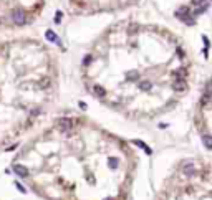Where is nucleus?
Returning <instances> with one entry per match:
<instances>
[{"mask_svg":"<svg viewBox=\"0 0 212 200\" xmlns=\"http://www.w3.org/2000/svg\"><path fill=\"white\" fill-rule=\"evenodd\" d=\"M204 3H207L206 0H192V5H204Z\"/></svg>","mask_w":212,"mask_h":200,"instance_id":"nucleus-14","label":"nucleus"},{"mask_svg":"<svg viewBox=\"0 0 212 200\" xmlns=\"http://www.w3.org/2000/svg\"><path fill=\"white\" fill-rule=\"evenodd\" d=\"M48 84H50V78H43L40 83V86L41 88H48Z\"/></svg>","mask_w":212,"mask_h":200,"instance_id":"nucleus-12","label":"nucleus"},{"mask_svg":"<svg viewBox=\"0 0 212 200\" xmlns=\"http://www.w3.org/2000/svg\"><path fill=\"white\" fill-rule=\"evenodd\" d=\"M139 88L143 89V91H148V89H151V83L149 81H143L139 84Z\"/></svg>","mask_w":212,"mask_h":200,"instance_id":"nucleus-11","label":"nucleus"},{"mask_svg":"<svg viewBox=\"0 0 212 200\" xmlns=\"http://www.w3.org/2000/svg\"><path fill=\"white\" fill-rule=\"evenodd\" d=\"M17 185V189H18V190H20V192H25V189H23V187H22V185L20 184H15Z\"/></svg>","mask_w":212,"mask_h":200,"instance_id":"nucleus-16","label":"nucleus"},{"mask_svg":"<svg viewBox=\"0 0 212 200\" xmlns=\"http://www.w3.org/2000/svg\"><path fill=\"white\" fill-rule=\"evenodd\" d=\"M204 144H206V147L212 149V136H204Z\"/></svg>","mask_w":212,"mask_h":200,"instance_id":"nucleus-9","label":"nucleus"},{"mask_svg":"<svg viewBox=\"0 0 212 200\" xmlns=\"http://www.w3.org/2000/svg\"><path fill=\"white\" fill-rule=\"evenodd\" d=\"M12 20H13V23H17V25H23L27 22L25 12L22 10V8H15V10L12 12Z\"/></svg>","mask_w":212,"mask_h":200,"instance_id":"nucleus-1","label":"nucleus"},{"mask_svg":"<svg viewBox=\"0 0 212 200\" xmlns=\"http://www.w3.org/2000/svg\"><path fill=\"white\" fill-rule=\"evenodd\" d=\"M207 8H209V5H207V3H204V5H201V7H199V8H196V10H194V17H196V15H201V13H204V12H206Z\"/></svg>","mask_w":212,"mask_h":200,"instance_id":"nucleus-8","label":"nucleus"},{"mask_svg":"<svg viewBox=\"0 0 212 200\" xmlns=\"http://www.w3.org/2000/svg\"><path fill=\"white\" fill-rule=\"evenodd\" d=\"M90 61H91V56H90V55H88V56H85V61H83V63H85V65H88Z\"/></svg>","mask_w":212,"mask_h":200,"instance_id":"nucleus-15","label":"nucleus"},{"mask_svg":"<svg viewBox=\"0 0 212 200\" xmlns=\"http://www.w3.org/2000/svg\"><path fill=\"white\" fill-rule=\"evenodd\" d=\"M187 15H189V8H187V7H182V8H179V10L176 12V17L181 18V20H184Z\"/></svg>","mask_w":212,"mask_h":200,"instance_id":"nucleus-4","label":"nucleus"},{"mask_svg":"<svg viewBox=\"0 0 212 200\" xmlns=\"http://www.w3.org/2000/svg\"><path fill=\"white\" fill-rule=\"evenodd\" d=\"M134 144H136V146H139V147H143V149L146 151V152H148V154H151V149L148 147V146H146L144 142H141V141H134Z\"/></svg>","mask_w":212,"mask_h":200,"instance_id":"nucleus-10","label":"nucleus"},{"mask_svg":"<svg viewBox=\"0 0 212 200\" xmlns=\"http://www.w3.org/2000/svg\"><path fill=\"white\" fill-rule=\"evenodd\" d=\"M58 124H60V128H62L63 131H68V129L71 128V119H60Z\"/></svg>","mask_w":212,"mask_h":200,"instance_id":"nucleus-5","label":"nucleus"},{"mask_svg":"<svg viewBox=\"0 0 212 200\" xmlns=\"http://www.w3.org/2000/svg\"><path fill=\"white\" fill-rule=\"evenodd\" d=\"M13 172H15L17 175H20V177H27V175H28V170H27V167H23V165H20V164H15V165H13Z\"/></svg>","mask_w":212,"mask_h":200,"instance_id":"nucleus-2","label":"nucleus"},{"mask_svg":"<svg viewBox=\"0 0 212 200\" xmlns=\"http://www.w3.org/2000/svg\"><path fill=\"white\" fill-rule=\"evenodd\" d=\"M172 89H176V91H184V89H186V81H184V79H177V81H174Z\"/></svg>","mask_w":212,"mask_h":200,"instance_id":"nucleus-3","label":"nucleus"},{"mask_svg":"<svg viewBox=\"0 0 212 200\" xmlns=\"http://www.w3.org/2000/svg\"><path fill=\"white\" fill-rule=\"evenodd\" d=\"M109 167H111V169H116V167H118V159H109Z\"/></svg>","mask_w":212,"mask_h":200,"instance_id":"nucleus-13","label":"nucleus"},{"mask_svg":"<svg viewBox=\"0 0 212 200\" xmlns=\"http://www.w3.org/2000/svg\"><path fill=\"white\" fill-rule=\"evenodd\" d=\"M93 91L96 93V96H99V98H103L104 94H106V91H104V89H103L101 86H98V84H96V86L93 88Z\"/></svg>","mask_w":212,"mask_h":200,"instance_id":"nucleus-7","label":"nucleus"},{"mask_svg":"<svg viewBox=\"0 0 212 200\" xmlns=\"http://www.w3.org/2000/svg\"><path fill=\"white\" fill-rule=\"evenodd\" d=\"M45 36H47V40H48V41H58L57 35H55V33H53L52 30H47V33H45Z\"/></svg>","mask_w":212,"mask_h":200,"instance_id":"nucleus-6","label":"nucleus"}]
</instances>
